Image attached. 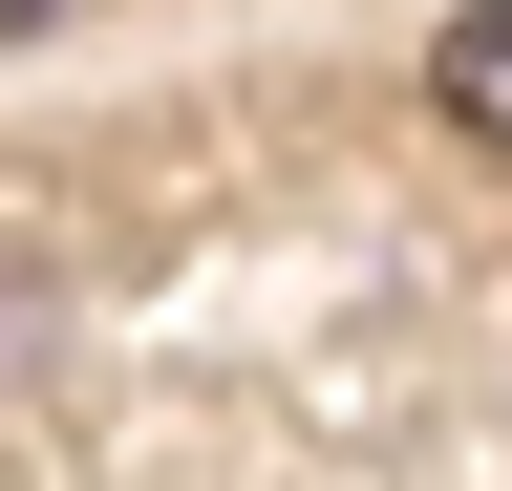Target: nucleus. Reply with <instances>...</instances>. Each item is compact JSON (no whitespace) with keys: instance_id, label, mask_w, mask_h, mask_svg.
<instances>
[{"instance_id":"obj_2","label":"nucleus","mask_w":512,"mask_h":491,"mask_svg":"<svg viewBox=\"0 0 512 491\" xmlns=\"http://www.w3.org/2000/svg\"><path fill=\"white\" fill-rule=\"evenodd\" d=\"M22 22H64V0H0V43H22Z\"/></svg>"},{"instance_id":"obj_1","label":"nucleus","mask_w":512,"mask_h":491,"mask_svg":"<svg viewBox=\"0 0 512 491\" xmlns=\"http://www.w3.org/2000/svg\"><path fill=\"white\" fill-rule=\"evenodd\" d=\"M427 86H448V129H491V150H512V0H470V22L427 43Z\"/></svg>"}]
</instances>
